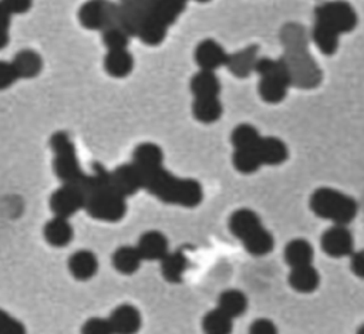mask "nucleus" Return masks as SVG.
Wrapping results in <instances>:
<instances>
[{"mask_svg":"<svg viewBox=\"0 0 364 334\" xmlns=\"http://www.w3.org/2000/svg\"><path fill=\"white\" fill-rule=\"evenodd\" d=\"M104 67L109 75L122 78V77H127L132 71L134 58L127 51V48L109 50L104 58Z\"/></svg>","mask_w":364,"mask_h":334,"instance_id":"25","label":"nucleus"},{"mask_svg":"<svg viewBox=\"0 0 364 334\" xmlns=\"http://www.w3.org/2000/svg\"><path fill=\"white\" fill-rule=\"evenodd\" d=\"M142 260L144 259L136 246H121L112 254V264L115 270L122 274L135 273L139 269Z\"/></svg>","mask_w":364,"mask_h":334,"instance_id":"26","label":"nucleus"},{"mask_svg":"<svg viewBox=\"0 0 364 334\" xmlns=\"http://www.w3.org/2000/svg\"><path fill=\"white\" fill-rule=\"evenodd\" d=\"M119 6L109 0H88L78 11L80 23L90 30L118 27Z\"/></svg>","mask_w":364,"mask_h":334,"instance_id":"6","label":"nucleus"},{"mask_svg":"<svg viewBox=\"0 0 364 334\" xmlns=\"http://www.w3.org/2000/svg\"><path fill=\"white\" fill-rule=\"evenodd\" d=\"M202 327L208 334H229L233 327V318L218 307L205 314Z\"/></svg>","mask_w":364,"mask_h":334,"instance_id":"33","label":"nucleus"},{"mask_svg":"<svg viewBox=\"0 0 364 334\" xmlns=\"http://www.w3.org/2000/svg\"><path fill=\"white\" fill-rule=\"evenodd\" d=\"M10 14H23L30 10L33 0H0Z\"/></svg>","mask_w":364,"mask_h":334,"instance_id":"42","label":"nucleus"},{"mask_svg":"<svg viewBox=\"0 0 364 334\" xmlns=\"http://www.w3.org/2000/svg\"><path fill=\"white\" fill-rule=\"evenodd\" d=\"M81 333L84 334H111L114 333L112 325L109 318H90L87 320L82 327H81Z\"/></svg>","mask_w":364,"mask_h":334,"instance_id":"37","label":"nucleus"},{"mask_svg":"<svg viewBox=\"0 0 364 334\" xmlns=\"http://www.w3.org/2000/svg\"><path fill=\"white\" fill-rule=\"evenodd\" d=\"M109 178L114 189L124 198L135 195L142 188L141 172L134 162L118 166L115 171L109 172Z\"/></svg>","mask_w":364,"mask_h":334,"instance_id":"11","label":"nucleus"},{"mask_svg":"<svg viewBox=\"0 0 364 334\" xmlns=\"http://www.w3.org/2000/svg\"><path fill=\"white\" fill-rule=\"evenodd\" d=\"M188 267V259L183 254V252H172L166 253L161 259V271L165 280L171 283H179L182 281L183 271Z\"/></svg>","mask_w":364,"mask_h":334,"instance_id":"27","label":"nucleus"},{"mask_svg":"<svg viewBox=\"0 0 364 334\" xmlns=\"http://www.w3.org/2000/svg\"><path fill=\"white\" fill-rule=\"evenodd\" d=\"M9 44V31L7 28H0V50Z\"/></svg>","mask_w":364,"mask_h":334,"instance_id":"44","label":"nucleus"},{"mask_svg":"<svg viewBox=\"0 0 364 334\" xmlns=\"http://www.w3.org/2000/svg\"><path fill=\"white\" fill-rule=\"evenodd\" d=\"M50 145L54 152V171L58 179L63 183L77 185L81 189L87 182L88 175H85L81 171L75 156L74 145L70 141L68 135L63 131L53 134L50 139Z\"/></svg>","mask_w":364,"mask_h":334,"instance_id":"5","label":"nucleus"},{"mask_svg":"<svg viewBox=\"0 0 364 334\" xmlns=\"http://www.w3.org/2000/svg\"><path fill=\"white\" fill-rule=\"evenodd\" d=\"M192 112L198 121L203 124H212L220 118L223 108L218 97H205V98H195L192 105Z\"/></svg>","mask_w":364,"mask_h":334,"instance_id":"28","label":"nucleus"},{"mask_svg":"<svg viewBox=\"0 0 364 334\" xmlns=\"http://www.w3.org/2000/svg\"><path fill=\"white\" fill-rule=\"evenodd\" d=\"M228 54L223 47L215 40L206 38L200 41L195 48V61L200 70L215 71L226 64Z\"/></svg>","mask_w":364,"mask_h":334,"instance_id":"12","label":"nucleus"},{"mask_svg":"<svg viewBox=\"0 0 364 334\" xmlns=\"http://www.w3.org/2000/svg\"><path fill=\"white\" fill-rule=\"evenodd\" d=\"M152 0H121L118 11V27L129 36H136L144 17L148 14Z\"/></svg>","mask_w":364,"mask_h":334,"instance_id":"10","label":"nucleus"},{"mask_svg":"<svg viewBox=\"0 0 364 334\" xmlns=\"http://www.w3.org/2000/svg\"><path fill=\"white\" fill-rule=\"evenodd\" d=\"M136 249L145 260H161L168 253V240L159 230H148L139 237Z\"/></svg>","mask_w":364,"mask_h":334,"instance_id":"15","label":"nucleus"},{"mask_svg":"<svg viewBox=\"0 0 364 334\" xmlns=\"http://www.w3.org/2000/svg\"><path fill=\"white\" fill-rule=\"evenodd\" d=\"M309 206L316 216L334 225H348L358 210V205L351 196L333 188L316 189L310 196Z\"/></svg>","mask_w":364,"mask_h":334,"instance_id":"4","label":"nucleus"},{"mask_svg":"<svg viewBox=\"0 0 364 334\" xmlns=\"http://www.w3.org/2000/svg\"><path fill=\"white\" fill-rule=\"evenodd\" d=\"M323 252L331 257L350 256L354 252V239L347 225H334L326 229L320 237Z\"/></svg>","mask_w":364,"mask_h":334,"instance_id":"8","label":"nucleus"},{"mask_svg":"<svg viewBox=\"0 0 364 334\" xmlns=\"http://www.w3.org/2000/svg\"><path fill=\"white\" fill-rule=\"evenodd\" d=\"M260 139L259 131L250 124H240L236 125L230 134V141L235 149L243 148H255L257 141Z\"/></svg>","mask_w":364,"mask_h":334,"instance_id":"34","label":"nucleus"},{"mask_svg":"<svg viewBox=\"0 0 364 334\" xmlns=\"http://www.w3.org/2000/svg\"><path fill=\"white\" fill-rule=\"evenodd\" d=\"M109 321L114 333L119 334H134L141 327V314L131 304L118 306L109 316Z\"/></svg>","mask_w":364,"mask_h":334,"instance_id":"14","label":"nucleus"},{"mask_svg":"<svg viewBox=\"0 0 364 334\" xmlns=\"http://www.w3.org/2000/svg\"><path fill=\"white\" fill-rule=\"evenodd\" d=\"M196 1H199V3H206V1H209V0H196Z\"/></svg>","mask_w":364,"mask_h":334,"instance_id":"46","label":"nucleus"},{"mask_svg":"<svg viewBox=\"0 0 364 334\" xmlns=\"http://www.w3.org/2000/svg\"><path fill=\"white\" fill-rule=\"evenodd\" d=\"M287 280L293 290L299 293H313L320 284V274L310 263L291 267Z\"/></svg>","mask_w":364,"mask_h":334,"instance_id":"16","label":"nucleus"},{"mask_svg":"<svg viewBox=\"0 0 364 334\" xmlns=\"http://www.w3.org/2000/svg\"><path fill=\"white\" fill-rule=\"evenodd\" d=\"M188 0H152L148 14L154 16L165 26H171L185 10Z\"/></svg>","mask_w":364,"mask_h":334,"instance_id":"24","label":"nucleus"},{"mask_svg":"<svg viewBox=\"0 0 364 334\" xmlns=\"http://www.w3.org/2000/svg\"><path fill=\"white\" fill-rule=\"evenodd\" d=\"M142 188L162 202L195 208L203 199V189L195 179H181L165 171L162 166L141 169Z\"/></svg>","mask_w":364,"mask_h":334,"instance_id":"2","label":"nucleus"},{"mask_svg":"<svg viewBox=\"0 0 364 334\" xmlns=\"http://www.w3.org/2000/svg\"><path fill=\"white\" fill-rule=\"evenodd\" d=\"M134 163L141 169H151L162 166L164 152L162 149L152 142H144L138 145L134 151Z\"/></svg>","mask_w":364,"mask_h":334,"instance_id":"30","label":"nucleus"},{"mask_svg":"<svg viewBox=\"0 0 364 334\" xmlns=\"http://www.w3.org/2000/svg\"><path fill=\"white\" fill-rule=\"evenodd\" d=\"M229 229L253 256H264L274 247L273 235L262 225L259 215L252 209L235 210L229 217Z\"/></svg>","mask_w":364,"mask_h":334,"instance_id":"3","label":"nucleus"},{"mask_svg":"<svg viewBox=\"0 0 364 334\" xmlns=\"http://www.w3.org/2000/svg\"><path fill=\"white\" fill-rule=\"evenodd\" d=\"M166 28L168 26H165L162 21L151 14H146L139 24L136 36L148 45H158L165 40Z\"/></svg>","mask_w":364,"mask_h":334,"instance_id":"29","label":"nucleus"},{"mask_svg":"<svg viewBox=\"0 0 364 334\" xmlns=\"http://www.w3.org/2000/svg\"><path fill=\"white\" fill-rule=\"evenodd\" d=\"M350 269L357 277L364 279V249L350 254Z\"/></svg>","mask_w":364,"mask_h":334,"instance_id":"41","label":"nucleus"},{"mask_svg":"<svg viewBox=\"0 0 364 334\" xmlns=\"http://www.w3.org/2000/svg\"><path fill=\"white\" fill-rule=\"evenodd\" d=\"M18 78H33L40 74L43 68V60L38 53L33 50L18 51L11 61Z\"/></svg>","mask_w":364,"mask_h":334,"instance_id":"23","label":"nucleus"},{"mask_svg":"<svg viewBox=\"0 0 364 334\" xmlns=\"http://www.w3.org/2000/svg\"><path fill=\"white\" fill-rule=\"evenodd\" d=\"M73 226L70 225L68 219L64 216L55 215L50 219L44 226V237L47 243L55 247L67 246L73 239Z\"/></svg>","mask_w":364,"mask_h":334,"instance_id":"18","label":"nucleus"},{"mask_svg":"<svg viewBox=\"0 0 364 334\" xmlns=\"http://www.w3.org/2000/svg\"><path fill=\"white\" fill-rule=\"evenodd\" d=\"M50 208L54 215L70 217L81 208H84V195L77 185L63 183L51 193Z\"/></svg>","mask_w":364,"mask_h":334,"instance_id":"9","label":"nucleus"},{"mask_svg":"<svg viewBox=\"0 0 364 334\" xmlns=\"http://www.w3.org/2000/svg\"><path fill=\"white\" fill-rule=\"evenodd\" d=\"M283 256H284V262L290 267L310 264L314 257V249L310 244V242H307L306 239L297 237V239H291L286 244Z\"/></svg>","mask_w":364,"mask_h":334,"instance_id":"21","label":"nucleus"},{"mask_svg":"<svg viewBox=\"0 0 364 334\" xmlns=\"http://www.w3.org/2000/svg\"><path fill=\"white\" fill-rule=\"evenodd\" d=\"M218 307L229 314L232 318L242 316L247 308V297L243 291L230 289L220 293L218 300Z\"/></svg>","mask_w":364,"mask_h":334,"instance_id":"32","label":"nucleus"},{"mask_svg":"<svg viewBox=\"0 0 364 334\" xmlns=\"http://www.w3.org/2000/svg\"><path fill=\"white\" fill-rule=\"evenodd\" d=\"M26 333V327L9 313L0 308V334H23Z\"/></svg>","mask_w":364,"mask_h":334,"instance_id":"38","label":"nucleus"},{"mask_svg":"<svg viewBox=\"0 0 364 334\" xmlns=\"http://www.w3.org/2000/svg\"><path fill=\"white\" fill-rule=\"evenodd\" d=\"M358 333H360V334H364V324L358 328Z\"/></svg>","mask_w":364,"mask_h":334,"instance_id":"45","label":"nucleus"},{"mask_svg":"<svg viewBox=\"0 0 364 334\" xmlns=\"http://www.w3.org/2000/svg\"><path fill=\"white\" fill-rule=\"evenodd\" d=\"M257 60H259L257 58V47L249 45L240 51L228 54V60H226L225 65L233 75H236L239 78H245L252 71H255V65H256Z\"/></svg>","mask_w":364,"mask_h":334,"instance_id":"17","label":"nucleus"},{"mask_svg":"<svg viewBox=\"0 0 364 334\" xmlns=\"http://www.w3.org/2000/svg\"><path fill=\"white\" fill-rule=\"evenodd\" d=\"M232 162L236 171H239L240 173H253L262 166V162L259 161L255 148L235 149Z\"/></svg>","mask_w":364,"mask_h":334,"instance_id":"35","label":"nucleus"},{"mask_svg":"<svg viewBox=\"0 0 364 334\" xmlns=\"http://www.w3.org/2000/svg\"><path fill=\"white\" fill-rule=\"evenodd\" d=\"M291 84L290 80L276 75H263L259 81V94L263 101L269 104H277L286 98L287 88Z\"/></svg>","mask_w":364,"mask_h":334,"instance_id":"20","label":"nucleus"},{"mask_svg":"<svg viewBox=\"0 0 364 334\" xmlns=\"http://www.w3.org/2000/svg\"><path fill=\"white\" fill-rule=\"evenodd\" d=\"M191 91L195 98L219 97L220 82L215 71L199 70L191 80Z\"/></svg>","mask_w":364,"mask_h":334,"instance_id":"22","label":"nucleus"},{"mask_svg":"<svg viewBox=\"0 0 364 334\" xmlns=\"http://www.w3.org/2000/svg\"><path fill=\"white\" fill-rule=\"evenodd\" d=\"M255 151L262 165H280L289 156L287 145L276 136H260Z\"/></svg>","mask_w":364,"mask_h":334,"instance_id":"13","label":"nucleus"},{"mask_svg":"<svg viewBox=\"0 0 364 334\" xmlns=\"http://www.w3.org/2000/svg\"><path fill=\"white\" fill-rule=\"evenodd\" d=\"M102 41L109 50H124L128 45L129 34L119 27H109L102 30Z\"/></svg>","mask_w":364,"mask_h":334,"instance_id":"36","label":"nucleus"},{"mask_svg":"<svg viewBox=\"0 0 364 334\" xmlns=\"http://www.w3.org/2000/svg\"><path fill=\"white\" fill-rule=\"evenodd\" d=\"M10 13L9 10L3 6V3L0 1V28H9L10 24Z\"/></svg>","mask_w":364,"mask_h":334,"instance_id":"43","label":"nucleus"},{"mask_svg":"<svg viewBox=\"0 0 364 334\" xmlns=\"http://www.w3.org/2000/svg\"><path fill=\"white\" fill-rule=\"evenodd\" d=\"M249 333L252 334H276L277 328L269 318H256L250 327Z\"/></svg>","mask_w":364,"mask_h":334,"instance_id":"40","label":"nucleus"},{"mask_svg":"<svg viewBox=\"0 0 364 334\" xmlns=\"http://www.w3.org/2000/svg\"><path fill=\"white\" fill-rule=\"evenodd\" d=\"M68 269L77 280H88L98 270L97 256L90 250H77L68 259Z\"/></svg>","mask_w":364,"mask_h":334,"instance_id":"19","label":"nucleus"},{"mask_svg":"<svg viewBox=\"0 0 364 334\" xmlns=\"http://www.w3.org/2000/svg\"><path fill=\"white\" fill-rule=\"evenodd\" d=\"M316 20L343 34L354 30L357 26V13L348 1L333 0L316 7Z\"/></svg>","mask_w":364,"mask_h":334,"instance_id":"7","label":"nucleus"},{"mask_svg":"<svg viewBox=\"0 0 364 334\" xmlns=\"http://www.w3.org/2000/svg\"><path fill=\"white\" fill-rule=\"evenodd\" d=\"M18 75L11 63L0 60V90H6L17 81Z\"/></svg>","mask_w":364,"mask_h":334,"instance_id":"39","label":"nucleus"},{"mask_svg":"<svg viewBox=\"0 0 364 334\" xmlns=\"http://www.w3.org/2000/svg\"><path fill=\"white\" fill-rule=\"evenodd\" d=\"M313 40L316 43V45L318 47V50L323 54L331 55L337 51L338 48V40H340V34L333 30L331 27H328L327 24L314 20V26H313Z\"/></svg>","mask_w":364,"mask_h":334,"instance_id":"31","label":"nucleus"},{"mask_svg":"<svg viewBox=\"0 0 364 334\" xmlns=\"http://www.w3.org/2000/svg\"><path fill=\"white\" fill-rule=\"evenodd\" d=\"M92 175H88L81 188L84 195V209L94 219L118 222L127 213V202L111 185L109 172L100 163L92 165Z\"/></svg>","mask_w":364,"mask_h":334,"instance_id":"1","label":"nucleus"}]
</instances>
